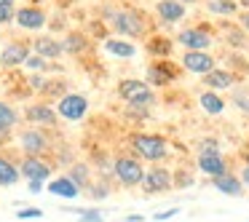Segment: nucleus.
<instances>
[{"instance_id": "obj_1", "label": "nucleus", "mask_w": 249, "mask_h": 222, "mask_svg": "<svg viewBox=\"0 0 249 222\" xmlns=\"http://www.w3.org/2000/svg\"><path fill=\"white\" fill-rule=\"evenodd\" d=\"M129 145H131V150L137 153V158L150 161V163H158V161H163V158L169 155L166 139L158 137V134H131Z\"/></svg>"}, {"instance_id": "obj_2", "label": "nucleus", "mask_w": 249, "mask_h": 222, "mask_svg": "<svg viewBox=\"0 0 249 222\" xmlns=\"http://www.w3.org/2000/svg\"><path fill=\"white\" fill-rule=\"evenodd\" d=\"M118 97L124 102H129V107H153L156 104V94L150 91L145 81H134V78H126L118 83Z\"/></svg>"}, {"instance_id": "obj_3", "label": "nucleus", "mask_w": 249, "mask_h": 222, "mask_svg": "<svg viewBox=\"0 0 249 222\" xmlns=\"http://www.w3.org/2000/svg\"><path fill=\"white\" fill-rule=\"evenodd\" d=\"M147 169L142 166L140 158L134 155H118L115 158V179H118L124 188H134V185H142Z\"/></svg>"}, {"instance_id": "obj_4", "label": "nucleus", "mask_w": 249, "mask_h": 222, "mask_svg": "<svg viewBox=\"0 0 249 222\" xmlns=\"http://www.w3.org/2000/svg\"><path fill=\"white\" fill-rule=\"evenodd\" d=\"M105 17L110 19L115 33L124 38H142V33H145V24H142L140 14L134 11H105Z\"/></svg>"}, {"instance_id": "obj_5", "label": "nucleus", "mask_w": 249, "mask_h": 222, "mask_svg": "<svg viewBox=\"0 0 249 222\" xmlns=\"http://www.w3.org/2000/svg\"><path fill=\"white\" fill-rule=\"evenodd\" d=\"M51 169L54 166L49 161H43L40 155H24L22 163H19V171L27 182H46L51 177Z\"/></svg>"}, {"instance_id": "obj_6", "label": "nucleus", "mask_w": 249, "mask_h": 222, "mask_svg": "<svg viewBox=\"0 0 249 222\" xmlns=\"http://www.w3.org/2000/svg\"><path fill=\"white\" fill-rule=\"evenodd\" d=\"M56 113L65 120H81L89 113V99L81 97V94H65L56 104Z\"/></svg>"}, {"instance_id": "obj_7", "label": "nucleus", "mask_w": 249, "mask_h": 222, "mask_svg": "<svg viewBox=\"0 0 249 222\" xmlns=\"http://www.w3.org/2000/svg\"><path fill=\"white\" fill-rule=\"evenodd\" d=\"M177 43L182 46L185 51H206L214 43V38H212V33H206L204 27H188L177 35Z\"/></svg>"}, {"instance_id": "obj_8", "label": "nucleus", "mask_w": 249, "mask_h": 222, "mask_svg": "<svg viewBox=\"0 0 249 222\" xmlns=\"http://www.w3.org/2000/svg\"><path fill=\"white\" fill-rule=\"evenodd\" d=\"M198 171L212 179L228 174V163L222 158V153L220 150H198Z\"/></svg>"}, {"instance_id": "obj_9", "label": "nucleus", "mask_w": 249, "mask_h": 222, "mask_svg": "<svg viewBox=\"0 0 249 222\" xmlns=\"http://www.w3.org/2000/svg\"><path fill=\"white\" fill-rule=\"evenodd\" d=\"M182 67L188 72H196V75H209L214 67V56L209 51H185L182 56Z\"/></svg>"}, {"instance_id": "obj_10", "label": "nucleus", "mask_w": 249, "mask_h": 222, "mask_svg": "<svg viewBox=\"0 0 249 222\" xmlns=\"http://www.w3.org/2000/svg\"><path fill=\"white\" fill-rule=\"evenodd\" d=\"M172 171L163 166H153L145 171V179H142V188H145V193H166L169 188H172Z\"/></svg>"}, {"instance_id": "obj_11", "label": "nucleus", "mask_w": 249, "mask_h": 222, "mask_svg": "<svg viewBox=\"0 0 249 222\" xmlns=\"http://www.w3.org/2000/svg\"><path fill=\"white\" fill-rule=\"evenodd\" d=\"M19 147H22L24 155H43L49 150V139H46L43 131L38 129H27L19 134Z\"/></svg>"}, {"instance_id": "obj_12", "label": "nucleus", "mask_w": 249, "mask_h": 222, "mask_svg": "<svg viewBox=\"0 0 249 222\" xmlns=\"http://www.w3.org/2000/svg\"><path fill=\"white\" fill-rule=\"evenodd\" d=\"M30 59V46L27 43H19V40H14V43H8L6 49H3V54H0V67H17V65H27Z\"/></svg>"}, {"instance_id": "obj_13", "label": "nucleus", "mask_w": 249, "mask_h": 222, "mask_svg": "<svg viewBox=\"0 0 249 222\" xmlns=\"http://www.w3.org/2000/svg\"><path fill=\"white\" fill-rule=\"evenodd\" d=\"M156 14L163 24H177L185 19V6L179 0H158L156 3Z\"/></svg>"}, {"instance_id": "obj_14", "label": "nucleus", "mask_w": 249, "mask_h": 222, "mask_svg": "<svg viewBox=\"0 0 249 222\" xmlns=\"http://www.w3.org/2000/svg\"><path fill=\"white\" fill-rule=\"evenodd\" d=\"M17 24L24 30H43L46 27V14L38 6H24L17 11Z\"/></svg>"}, {"instance_id": "obj_15", "label": "nucleus", "mask_w": 249, "mask_h": 222, "mask_svg": "<svg viewBox=\"0 0 249 222\" xmlns=\"http://www.w3.org/2000/svg\"><path fill=\"white\" fill-rule=\"evenodd\" d=\"M24 115H27L30 123H38V126H56V118H59V113L51 110L49 104H27Z\"/></svg>"}, {"instance_id": "obj_16", "label": "nucleus", "mask_w": 249, "mask_h": 222, "mask_svg": "<svg viewBox=\"0 0 249 222\" xmlns=\"http://www.w3.org/2000/svg\"><path fill=\"white\" fill-rule=\"evenodd\" d=\"M233 83H236V78L228 70H212L209 75H204L206 91H228V88H233Z\"/></svg>"}, {"instance_id": "obj_17", "label": "nucleus", "mask_w": 249, "mask_h": 222, "mask_svg": "<svg viewBox=\"0 0 249 222\" xmlns=\"http://www.w3.org/2000/svg\"><path fill=\"white\" fill-rule=\"evenodd\" d=\"M102 49L107 51V54L118 56V59H131V56L137 54V46L131 43V40H121V38H107L102 43Z\"/></svg>"}, {"instance_id": "obj_18", "label": "nucleus", "mask_w": 249, "mask_h": 222, "mask_svg": "<svg viewBox=\"0 0 249 222\" xmlns=\"http://www.w3.org/2000/svg\"><path fill=\"white\" fill-rule=\"evenodd\" d=\"M49 193L59 195V198H78V195H81V188H78L70 177H56L49 182Z\"/></svg>"}, {"instance_id": "obj_19", "label": "nucleus", "mask_w": 249, "mask_h": 222, "mask_svg": "<svg viewBox=\"0 0 249 222\" xmlns=\"http://www.w3.org/2000/svg\"><path fill=\"white\" fill-rule=\"evenodd\" d=\"M212 185H214V190H220V193H225V195H241L244 193L241 177H236V174H231V171L217 177V179H212Z\"/></svg>"}, {"instance_id": "obj_20", "label": "nucleus", "mask_w": 249, "mask_h": 222, "mask_svg": "<svg viewBox=\"0 0 249 222\" xmlns=\"http://www.w3.org/2000/svg\"><path fill=\"white\" fill-rule=\"evenodd\" d=\"M198 104H201V110L209 113V115H222L225 113V99H222L217 91H204L198 97Z\"/></svg>"}, {"instance_id": "obj_21", "label": "nucleus", "mask_w": 249, "mask_h": 222, "mask_svg": "<svg viewBox=\"0 0 249 222\" xmlns=\"http://www.w3.org/2000/svg\"><path fill=\"white\" fill-rule=\"evenodd\" d=\"M33 49L38 51V56H43V59H59L62 56V43L59 40H54V38H38L33 43Z\"/></svg>"}, {"instance_id": "obj_22", "label": "nucleus", "mask_w": 249, "mask_h": 222, "mask_svg": "<svg viewBox=\"0 0 249 222\" xmlns=\"http://www.w3.org/2000/svg\"><path fill=\"white\" fill-rule=\"evenodd\" d=\"M19 177H22L19 166H14L8 158L0 155V188H11V185H17Z\"/></svg>"}, {"instance_id": "obj_23", "label": "nucleus", "mask_w": 249, "mask_h": 222, "mask_svg": "<svg viewBox=\"0 0 249 222\" xmlns=\"http://www.w3.org/2000/svg\"><path fill=\"white\" fill-rule=\"evenodd\" d=\"M67 177H70L81 190H89V188H91V169H89L86 163H72L70 171H67Z\"/></svg>"}, {"instance_id": "obj_24", "label": "nucleus", "mask_w": 249, "mask_h": 222, "mask_svg": "<svg viewBox=\"0 0 249 222\" xmlns=\"http://www.w3.org/2000/svg\"><path fill=\"white\" fill-rule=\"evenodd\" d=\"M17 110L11 107V104H6V102H0V134L6 137L8 131L14 129V126H17Z\"/></svg>"}, {"instance_id": "obj_25", "label": "nucleus", "mask_w": 249, "mask_h": 222, "mask_svg": "<svg viewBox=\"0 0 249 222\" xmlns=\"http://www.w3.org/2000/svg\"><path fill=\"white\" fill-rule=\"evenodd\" d=\"M86 46H89V40L83 38L81 33H70L65 40H62V49H65V54H81Z\"/></svg>"}, {"instance_id": "obj_26", "label": "nucleus", "mask_w": 249, "mask_h": 222, "mask_svg": "<svg viewBox=\"0 0 249 222\" xmlns=\"http://www.w3.org/2000/svg\"><path fill=\"white\" fill-rule=\"evenodd\" d=\"M147 81H150L153 86H166V83L172 81V72L163 70V65H153V67H147Z\"/></svg>"}, {"instance_id": "obj_27", "label": "nucleus", "mask_w": 249, "mask_h": 222, "mask_svg": "<svg viewBox=\"0 0 249 222\" xmlns=\"http://www.w3.org/2000/svg\"><path fill=\"white\" fill-rule=\"evenodd\" d=\"M206 8H209L212 14H220V17H233V14H236V3H233V0H209Z\"/></svg>"}, {"instance_id": "obj_28", "label": "nucleus", "mask_w": 249, "mask_h": 222, "mask_svg": "<svg viewBox=\"0 0 249 222\" xmlns=\"http://www.w3.org/2000/svg\"><path fill=\"white\" fill-rule=\"evenodd\" d=\"M225 35H228V43L236 46V49H244L247 46V33H244L241 27H225Z\"/></svg>"}, {"instance_id": "obj_29", "label": "nucleus", "mask_w": 249, "mask_h": 222, "mask_svg": "<svg viewBox=\"0 0 249 222\" xmlns=\"http://www.w3.org/2000/svg\"><path fill=\"white\" fill-rule=\"evenodd\" d=\"M233 104H236L241 113H249V91L247 88H236V91H233Z\"/></svg>"}, {"instance_id": "obj_30", "label": "nucleus", "mask_w": 249, "mask_h": 222, "mask_svg": "<svg viewBox=\"0 0 249 222\" xmlns=\"http://www.w3.org/2000/svg\"><path fill=\"white\" fill-rule=\"evenodd\" d=\"M17 217L19 220H40V217H43V209H38V206H27V209L17 211Z\"/></svg>"}, {"instance_id": "obj_31", "label": "nucleus", "mask_w": 249, "mask_h": 222, "mask_svg": "<svg viewBox=\"0 0 249 222\" xmlns=\"http://www.w3.org/2000/svg\"><path fill=\"white\" fill-rule=\"evenodd\" d=\"M78 220L81 222H102V214H99V211H94V209H81L78 211Z\"/></svg>"}, {"instance_id": "obj_32", "label": "nucleus", "mask_w": 249, "mask_h": 222, "mask_svg": "<svg viewBox=\"0 0 249 222\" xmlns=\"http://www.w3.org/2000/svg\"><path fill=\"white\" fill-rule=\"evenodd\" d=\"M11 22H17V11L8 6H0V24H11Z\"/></svg>"}, {"instance_id": "obj_33", "label": "nucleus", "mask_w": 249, "mask_h": 222, "mask_svg": "<svg viewBox=\"0 0 249 222\" xmlns=\"http://www.w3.org/2000/svg\"><path fill=\"white\" fill-rule=\"evenodd\" d=\"M169 49H172V40L166 38H158V43H150V51H158V54H166Z\"/></svg>"}, {"instance_id": "obj_34", "label": "nucleus", "mask_w": 249, "mask_h": 222, "mask_svg": "<svg viewBox=\"0 0 249 222\" xmlns=\"http://www.w3.org/2000/svg\"><path fill=\"white\" fill-rule=\"evenodd\" d=\"M89 190H91V193H89L91 198H107V193H110V190L105 188V185H91Z\"/></svg>"}, {"instance_id": "obj_35", "label": "nucleus", "mask_w": 249, "mask_h": 222, "mask_svg": "<svg viewBox=\"0 0 249 222\" xmlns=\"http://www.w3.org/2000/svg\"><path fill=\"white\" fill-rule=\"evenodd\" d=\"M27 67H33V70H43V67H46V59L35 54V56H30V59H27Z\"/></svg>"}, {"instance_id": "obj_36", "label": "nucleus", "mask_w": 249, "mask_h": 222, "mask_svg": "<svg viewBox=\"0 0 249 222\" xmlns=\"http://www.w3.org/2000/svg\"><path fill=\"white\" fill-rule=\"evenodd\" d=\"M238 27H241L244 33H249V11H241V14H238Z\"/></svg>"}, {"instance_id": "obj_37", "label": "nucleus", "mask_w": 249, "mask_h": 222, "mask_svg": "<svg viewBox=\"0 0 249 222\" xmlns=\"http://www.w3.org/2000/svg\"><path fill=\"white\" fill-rule=\"evenodd\" d=\"M174 214H177V209H166V211H158L156 220H172Z\"/></svg>"}, {"instance_id": "obj_38", "label": "nucleus", "mask_w": 249, "mask_h": 222, "mask_svg": "<svg viewBox=\"0 0 249 222\" xmlns=\"http://www.w3.org/2000/svg\"><path fill=\"white\" fill-rule=\"evenodd\" d=\"M241 182L249 188V166H244V169H241Z\"/></svg>"}, {"instance_id": "obj_39", "label": "nucleus", "mask_w": 249, "mask_h": 222, "mask_svg": "<svg viewBox=\"0 0 249 222\" xmlns=\"http://www.w3.org/2000/svg\"><path fill=\"white\" fill-rule=\"evenodd\" d=\"M30 190H33V193H40V190H43V182H30Z\"/></svg>"}, {"instance_id": "obj_40", "label": "nucleus", "mask_w": 249, "mask_h": 222, "mask_svg": "<svg viewBox=\"0 0 249 222\" xmlns=\"http://www.w3.org/2000/svg\"><path fill=\"white\" fill-rule=\"evenodd\" d=\"M126 222H142V217L140 214H129V217H126Z\"/></svg>"}, {"instance_id": "obj_41", "label": "nucleus", "mask_w": 249, "mask_h": 222, "mask_svg": "<svg viewBox=\"0 0 249 222\" xmlns=\"http://www.w3.org/2000/svg\"><path fill=\"white\" fill-rule=\"evenodd\" d=\"M0 6H8V8H14V0H0Z\"/></svg>"}, {"instance_id": "obj_42", "label": "nucleus", "mask_w": 249, "mask_h": 222, "mask_svg": "<svg viewBox=\"0 0 249 222\" xmlns=\"http://www.w3.org/2000/svg\"><path fill=\"white\" fill-rule=\"evenodd\" d=\"M179 3H182V6H185V3H198V0H179Z\"/></svg>"}, {"instance_id": "obj_43", "label": "nucleus", "mask_w": 249, "mask_h": 222, "mask_svg": "<svg viewBox=\"0 0 249 222\" xmlns=\"http://www.w3.org/2000/svg\"><path fill=\"white\" fill-rule=\"evenodd\" d=\"M241 6H247V11H249V0H241Z\"/></svg>"}, {"instance_id": "obj_44", "label": "nucleus", "mask_w": 249, "mask_h": 222, "mask_svg": "<svg viewBox=\"0 0 249 222\" xmlns=\"http://www.w3.org/2000/svg\"><path fill=\"white\" fill-rule=\"evenodd\" d=\"M244 166H249V153H247V161H244Z\"/></svg>"}, {"instance_id": "obj_45", "label": "nucleus", "mask_w": 249, "mask_h": 222, "mask_svg": "<svg viewBox=\"0 0 249 222\" xmlns=\"http://www.w3.org/2000/svg\"><path fill=\"white\" fill-rule=\"evenodd\" d=\"M30 3H33V6H35V3H40V0H30Z\"/></svg>"}]
</instances>
